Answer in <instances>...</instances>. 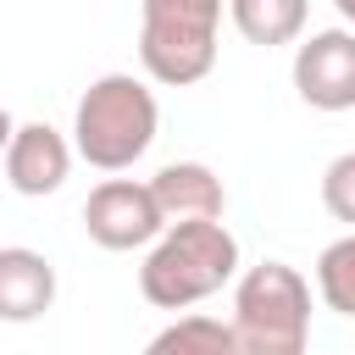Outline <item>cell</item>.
<instances>
[{
    "label": "cell",
    "instance_id": "6da1fadb",
    "mask_svg": "<svg viewBox=\"0 0 355 355\" xmlns=\"http://www.w3.org/2000/svg\"><path fill=\"white\" fill-rule=\"evenodd\" d=\"M233 277H239V239L227 233V222L189 216V222H166L144 244L139 294L155 311H189V305L211 300L216 288H227Z\"/></svg>",
    "mask_w": 355,
    "mask_h": 355
},
{
    "label": "cell",
    "instance_id": "7a4b0ae2",
    "mask_svg": "<svg viewBox=\"0 0 355 355\" xmlns=\"http://www.w3.org/2000/svg\"><path fill=\"white\" fill-rule=\"evenodd\" d=\"M161 128V105L150 78L133 72H100L72 111V155L100 166V172H128Z\"/></svg>",
    "mask_w": 355,
    "mask_h": 355
},
{
    "label": "cell",
    "instance_id": "3957f363",
    "mask_svg": "<svg viewBox=\"0 0 355 355\" xmlns=\"http://www.w3.org/2000/svg\"><path fill=\"white\" fill-rule=\"evenodd\" d=\"M239 355H300L311 344V283L288 261H261L233 277Z\"/></svg>",
    "mask_w": 355,
    "mask_h": 355
},
{
    "label": "cell",
    "instance_id": "277c9868",
    "mask_svg": "<svg viewBox=\"0 0 355 355\" xmlns=\"http://www.w3.org/2000/svg\"><path fill=\"white\" fill-rule=\"evenodd\" d=\"M222 0H144L139 11V67L150 83L189 89L216 67Z\"/></svg>",
    "mask_w": 355,
    "mask_h": 355
},
{
    "label": "cell",
    "instance_id": "5b68a950",
    "mask_svg": "<svg viewBox=\"0 0 355 355\" xmlns=\"http://www.w3.org/2000/svg\"><path fill=\"white\" fill-rule=\"evenodd\" d=\"M166 227L150 183H133V178H105L89 189L83 200V233L100 244V250H144L155 233Z\"/></svg>",
    "mask_w": 355,
    "mask_h": 355
},
{
    "label": "cell",
    "instance_id": "8992f818",
    "mask_svg": "<svg viewBox=\"0 0 355 355\" xmlns=\"http://www.w3.org/2000/svg\"><path fill=\"white\" fill-rule=\"evenodd\" d=\"M294 94L311 111L355 105V28H322L294 44Z\"/></svg>",
    "mask_w": 355,
    "mask_h": 355
},
{
    "label": "cell",
    "instance_id": "52a82bcc",
    "mask_svg": "<svg viewBox=\"0 0 355 355\" xmlns=\"http://www.w3.org/2000/svg\"><path fill=\"white\" fill-rule=\"evenodd\" d=\"M0 166H6V183H11L17 194L44 200V194H55V189L67 183V172H72V139H67L61 128H50V122H17Z\"/></svg>",
    "mask_w": 355,
    "mask_h": 355
},
{
    "label": "cell",
    "instance_id": "ba28073f",
    "mask_svg": "<svg viewBox=\"0 0 355 355\" xmlns=\"http://www.w3.org/2000/svg\"><path fill=\"white\" fill-rule=\"evenodd\" d=\"M55 305V266L28 244H0V322H39Z\"/></svg>",
    "mask_w": 355,
    "mask_h": 355
},
{
    "label": "cell",
    "instance_id": "9c48e42d",
    "mask_svg": "<svg viewBox=\"0 0 355 355\" xmlns=\"http://www.w3.org/2000/svg\"><path fill=\"white\" fill-rule=\"evenodd\" d=\"M150 194L161 205L166 222H189V216H222L227 211V189L205 161H166L150 178Z\"/></svg>",
    "mask_w": 355,
    "mask_h": 355
},
{
    "label": "cell",
    "instance_id": "30bf717a",
    "mask_svg": "<svg viewBox=\"0 0 355 355\" xmlns=\"http://www.w3.org/2000/svg\"><path fill=\"white\" fill-rule=\"evenodd\" d=\"M305 0H227V17L233 28L250 39V44H294L305 33Z\"/></svg>",
    "mask_w": 355,
    "mask_h": 355
},
{
    "label": "cell",
    "instance_id": "8fae6325",
    "mask_svg": "<svg viewBox=\"0 0 355 355\" xmlns=\"http://www.w3.org/2000/svg\"><path fill=\"white\" fill-rule=\"evenodd\" d=\"M150 349L155 355H239V338H233V322H222V316H205V311H189V316H178L172 327H161L155 338H150Z\"/></svg>",
    "mask_w": 355,
    "mask_h": 355
},
{
    "label": "cell",
    "instance_id": "7c38bea8",
    "mask_svg": "<svg viewBox=\"0 0 355 355\" xmlns=\"http://www.w3.org/2000/svg\"><path fill=\"white\" fill-rule=\"evenodd\" d=\"M316 294H322L327 311L355 316V227L316 255Z\"/></svg>",
    "mask_w": 355,
    "mask_h": 355
},
{
    "label": "cell",
    "instance_id": "4fadbf2b",
    "mask_svg": "<svg viewBox=\"0 0 355 355\" xmlns=\"http://www.w3.org/2000/svg\"><path fill=\"white\" fill-rule=\"evenodd\" d=\"M322 205L333 222H349L355 227V150L333 155L327 172H322Z\"/></svg>",
    "mask_w": 355,
    "mask_h": 355
},
{
    "label": "cell",
    "instance_id": "5bb4252c",
    "mask_svg": "<svg viewBox=\"0 0 355 355\" xmlns=\"http://www.w3.org/2000/svg\"><path fill=\"white\" fill-rule=\"evenodd\" d=\"M11 128H17V122H11V111L0 105V155H6V144H11Z\"/></svg>",
    "mask_w": 355,
    "mask_h": 355
},
{
    "label": "cell",
    "instance_id": "9a60e30c",
    "mask_svg": "<svg viewBox=\"0 0 355 355\" xmlns=\"http://www.w3.org/2000/svg\"><path fill=\"white\" fill-rule=\"evenodd\" d=\"M333 6H338V17H344V22L355 28V0H333Z\"/></svg>",
    "mask_w": 355,
    "mask_h": 355
}]
</instances>
